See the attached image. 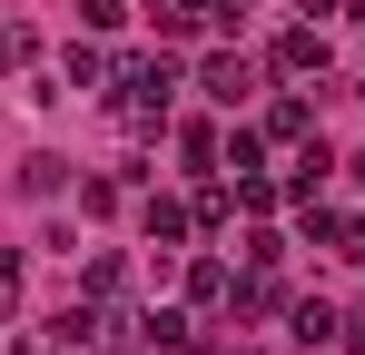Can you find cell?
<instances>
[{
    "label": "cell",
    "instance_id": "7",
    "mask_svg": "<svg viewBox=\"0 0 365 355\" xmlns=\"http://www.w3.org/2000/svg\"><path fill=\"white\" fill-rule=\"evenodd\" d=\"M237 306H247V316H267V306H287V287H277V267H257V277L237 287Z\"/></svg>",
    "mask_w": 365,
    "mask_h": 355
},
{
    "label": "cell",
    "instance_id": "9",
    "mask_svg": "<svg viewBox=\"0 0 365 355\" xmlns=\"http://www.w3.org/2000/svg\"><path fill=\"white\" fill-rule=\"evenodd\" d=\"M306 128H316V118H306V99H277V109H267V138H306Z\"/></svg>",
    "mask_w": 365,
    "mask_h": 355
},
{
    "label": "cell",
    "instance_id": "3",
    "mask_svg": "<svg viewBox=\"0 0 365 355\" xmlns=\"http://www.w3.org/2000/svg\"><path fill=\"white\" fill-rule=\"evenodd\" d=\"M187 227H197V207H178V197H148V247H178Z\"/></svg>",
    "mask_w": 365,
    "mask_h": 355
},
{
    "label": "cell",
    "instance_id": "10",
    "mask_svg": "<svg viewBox=\"0 0 365 355\" xmlns=\"http://www.w3.org/2000/svg\"><path fill=\"white\" fill-rule=\"evenodd\" d=\"M237 217V187H197V227H227Z\"/></svg>",
    "mask_w": 365,
    "mask_h": 355
},
{
    "label": "cell",
    "instance_id": "12",
    "mask_svg": "<svg viewBox=\"0 0 365 355\" xmlns=\"http://www.w3.org/2000/svg\"><path fill=\"white\" fill-rule=\"evenodd\" d=\"M79 20H89V30H119V20H128V0H79Z\"/></svg>",
    "mask_w": 365,
    "mask_h": 355
},
{
    "label": "cell",
    "instance_id": "4",
    "mask_svg": "<svg viewBox=\"0 0 365 355\" xmlns=\"http://www.w3.org/2000/svg\"><path fill=\"white\" fill-rule=\"evenodd\" d=\"M277 69H287V79L326 69V40H316V30H287V40H277Z\"/></svg>",
    "mask_w": 365,
    "mask_h": 355
},
{
    "label": "cell",
    "instance_id": "6",
    "mask_svg": "<svg viewBox=\"0 0 365 355\" xmlns=\"http://www.w3.org/2000/svg\"><path fill=\"white\" fill-rule=\"evenodd\" d=\"M326 168H336V158H326V148L306 138V158H297V168H287V197H316V187H326Z\"/></svg>",
    "mask_w": 365,
    "mask_h": 355
},
{
    "label": "cell",
    "instance_id": "2",
    "mask_svg": "<svg viewBox=\"0 0 365 355\" xmlns=\"http://www.w3.org/2000/svg\"><path fill=\"white\" fill-rule=\"evenodd\" d=\"M197 89H207V99H217V109H237L247 89H257V69H247L237 50H217V59H207V69H197Z\"/></svg>",
    "mask_w": 365,
    "mask_h": 355
},
{
    "label": "cell",
    "instance_id": "13",
    "mask_svg": "<svg viewBox=\"0 0 365 355\" xmlns=\"http://www.w3.org/2000/svg\"><path fill=\"white\" fill-rule=\"evenodd\" d=\"M336 257H365V217H336Z\"/></svg>",
    "mask_w": 365,
    "mask_h": 355
},
{
    "label": "cell",
    "instance_id": "5",
    "mask_svg": "<svg viewBox=\"0 0 365 355\" xmlns=\"http://www.w3.org/2000/svg\"><path fill=\"white\" fill-rule=\"evenodd\" d=\"M187 296H197V306H217V296H237V277H227L217 257H197V267H187Z\"/></svg>",
    "mask_w": 365,
    "mask_h": 355
},
{
    "label": "cell",
    "instance_id": "14",
    "mask_svg": "<svg viewBox=\"0 0 365 355\" xmlns=\"http://www.w3.org/2000/svg\"><path fill=\"white\" fill-rule=\"evenodd\" d=\"M346 10H356V20H365V0H346Z\"/></svg>",
    "mask_w": 365,
    "mask_h": 355
},
{
    "label": "cell",
    "instance_id": "1",
    "mask_svg": "<svg viewBox=\"0 0 365 355\" xmlns=\"http://www.w3.org/2000/svg\"><path fill=\"white\" fill-rule=\"evenodd\" d=\"M168 89H178V69H168V59H138V69H119V109L138 118V128H158V118H168Z\"/></svg>",
    "mask_w": 365,
    "mask_h": 355
},
{
    "label": "cell",
    "instance_id": "11",
    "mask_svg": "<svg viewBox=\"0 0 365 355\" xmlns=\"http://www.w3.org/2000/svg\"><path fill=\"white\" fill-rule=\"evenodd\" d=\"M336 326H346V316H336V306H297V336H306V346H326V336H336Z\"/></svg>",
    "mask_w": 365,
    "mask_h": 355
},
{
    "label": "cell",
    "instance_id": "8",
    "mask_svg": "<svg viewBox=\"0 0 365 355\" xmlns=\"http://www.w3.org/2000/svg\"><path fill=\"white\" fill-rule=\"evenodd\" d=\"M257 158H267V128H237V138H227V168H237V178H267Z\"/></svg>",
    "mask_w": 365,
    "mask_h": 355
}]
</instances>
